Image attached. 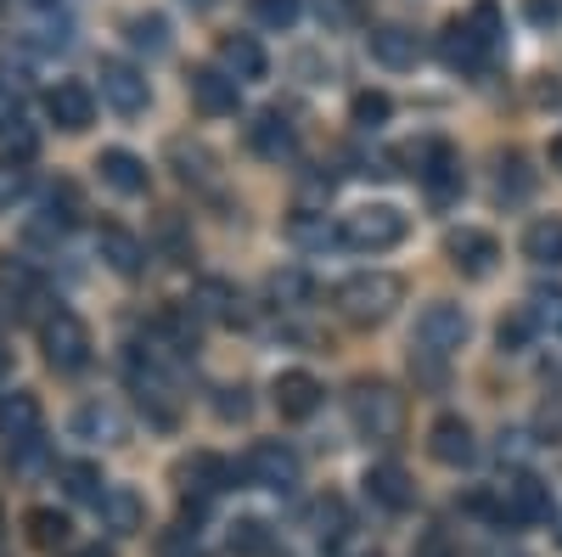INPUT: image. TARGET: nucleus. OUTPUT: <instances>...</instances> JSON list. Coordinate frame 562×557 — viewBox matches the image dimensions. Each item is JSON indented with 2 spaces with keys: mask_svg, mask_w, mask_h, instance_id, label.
Here are the masks:
<instances>
[{
  "mask_svg": "<svg viewBox=\"0 0 562 557\" xmlns=\"http://www.w3.org/2000/svg\"><path fill=\"white\" fill-rule=\"evenodd\" d=\"M371 557H378V552H371Z\"/></svg>",
  "mask_w": 562,
  "mask_h": 557,
  "instance_id": "57",
  "label": "nucleus"
},
{
  "mask_svg": "<svg viewBox=\"0 0 562 557\" xmlns=\"http://www.w3.org/2000/svg\"><path fill=\"white\" fill-rule=\"evenodd\" d=\"M405 231H411L405 209H394V203H360L355 214H344L338 243L355 248V254H389L394 243H405Z\"/></svg>",
  "mask_w": 562,
  "mask_h": 557,
  "instance_id": "2",
  "label": "nucleus"
},
{
  "mask_svg": "<svg viewBox=\"0 0 562 557\" xmlns=\"http://www.w3.org/2000/svg\"><path fill=\"white\" fill-rule=\"evenodd\" d=\"M344 535H349V506H344L338 495H326V501L315 506V541H321L326 552H333Z\"/></svg>",
  "mask_w": 562,
  "mask_h": 557,
  "instance_id": "31",
  "label": "nucleus"
},
{
  "mask_svg": "<svg viewBox=\"0 0 562 557\" xmlns=\"http://www.w3.org/2000/svg\"><path fill=\"white\" fill-rule=\"evenodd\" d=\"M23 530H29V546H40V552L68 546V519H63V513H52V506H34V513L23 519Z\"/></svg>",
  "mask_w": 562,
  "mask_h": 557,
  "instance_id": "30",
  "label": "nucleus"
},
{
  "mask_svg": "<svg viewBox=\"0 0 562 557\" xmlns=\"http://www.w3.org/2000/svg\"><path fill=\"white\" fill-rule=\"evenodd\" d=\"M34 7H52V0H34Z\"/></svg>",
  "mask_w": 562,
  "mask_h": 557,
  "instance_id": "56",
  "label": "nucleus"
},
{
  "mask_svg": "<svg viewBox=\"0 0 562 557\" xmlns=\"http://www.w3.org/2000/svg\"><path fill=\"white\" fill-rule=\"evenodd\" d=\"M535 439L540 445H562V394H546L535 411Z\"/></svg>",
  "mask_w": 562,
  "mask_h": 557,
  "instance_id": "41",
  "label": "nucleus"
},
{
  "mask_svg": "<svg viewBox=\"0 0 562 557\" xmlns=\"http://www.w3.org/2000/svg\"><path fill=\"white\" fill-rule=\"evenodd\" d=\"M445 254H450V265L461 276L484 282V276L495 270V259H501V243L490 237V231H479V225H461V231H450V237H445Z\"/></svg>",
  "mask_w": 562,
  "mask_h": 557,
  "instance_id": "11",
  "label": "nucleus"
},
{
  "mask_svg": "<svg viewBox=\"0 0 562 557\" xmlns=\"http://www.w3.org/2000/svg\"><path fill=\"white\" fill-rule=\"evenodd\" d=\"M7 366H12V349H7V344H0V378H7Z\"/></svg>",
  "mask_w": 562,
  "mask_h": 557,
  "instance_id": "53",
  "label": "nucleus"
},
{
  "mask_svg": "<svg viewBox=\"0 0 562 557\" xmlns=\"http://www.w3.org/2000/svg\"><path fill=\"white\" fill-rule=\"evenodd\" d=\"M124 34H130V45H135V52H169V23L158 18V12H147V18H130L124 23Z\"/></svg>",
  "mask_w": 562,
  "mask_h": 557,
  "instance_id": "32",
  "label": "nucleus"
},
{
  "mask_svg": "<svg viewBox=\"0 0 562 557\" xmlns=\"http://www.w3.org/2000/svg\"><path fill=\"white\" fill-rule=\"evenodd\" d=\"M416 175H422V186H428V192H434L439 203L461 192V158H456V147H450V142L422 147V153H416Z\"/></svg>",
  "mask_w": 562,
  "mask_h": 557,
  "instance_id": "16",
  "label": "nucleus"
},
{
  "mask_svg": "<svg viewBox=\"0 0 562 557\" xmlns=\"http://www.w3.org/2000/svg\"><path fill=\"white\" fill-rule=\"evenodd\" d=\"M124 378H130V389H135L140 411H147L158 428H175L180 405H175V389H169V378L158 371V360H153V355L140 360V349H130V360H124Z\"/></svg>",
  "mask_w": 562,
  "mask_h": 557,
  "instance_id": "6",
  "label": "nucleus"
},
{
  "mask_svg": "<svg viewBox=\"0 0 562 557\" xmlns=\"http://www.w3.org/2000/svg\"><path fill=\"white\" fill-rule=\"evenodd\" d=\"M524 7H529V18H535V23H557L562 0H524Z\"/></svg>",
  "mask_w": 562,
  "mask_h": 557,
  "instance_id": "48",
  "label": "nucleus"
},
{
  "mask_svg": "<svg viewBox=\"0 0 562 557\" xmlns=\"http://www.w3.org/2000/svg\"><path fill=\"white\" fill-rule=\"evenodd\" d=\"M529 315H535V327H551V333H562V293H535V304H529Z\"/></svg>",
  "mask_w": 562,
  "mask_h": 557,
  "instance_id": "44",
  "label": "nucleus"
},
{
  "mask_svg": "<svg viewBox=\"0 0 562 557\" xmlns=\"http://www.w3.org/2000/svg\"><path fill=\"white\" fill-rule=\"evenodd\" d=\"M276 546V535H270V524L265 519H237L231 524V552H243V557H265Z\"/></svg>",
  "mask_w": 562,
  "mask_h": 557,
  "instance_id": "33",
  "label": "nucleus"
},
{
  "mask_svg": "<svg viewBox=\"0 0 562 557\" xmlns=\"http://www.w3.org/2000/svg\"><path fill=\"white\" fill-rule=\"evenodd\" d=\"M97 79H102V102H108L113 113H140V108H147V74H140L135 63L108 57Z\"/></svg>",
  "mask_w": 562,
  "mask_h": 557,
  "instance_id": "13",
  "label": "nucleus"
},
{
  "mask_svg": "<svg viewBox=\"0 0 562 557\" xmlns=\"http://www.w3.org/2000/svg\"><path fill=\"white\" fill-rule=\"evenodd\" d=\"M529 333H535V315L524 310V315H506V321H501V333H495V338H501V349H512V355H518V349L529 344Z\"/></svg>",
  "mask_w": 562,
  "mask_h": 557,
  "instance_id": "43",
  "label": "nucleus"
},
{
  "mask_svg": "<svg viewBox=\"0 0 562 557\" xmlns=\"http://www.w3.org/2000/svg\"><path fill=\"white\" fill-rule=\"evenodd\" d=\"M175 479H180V490L192 495V501H209V495H220V490L237 484V468H231L225 456H214V450H192V456L175 468Z\"/></svg>",
  "mask_w": 562,
  "mask_h": 557,
  "instance_id": "9",
  "label": "nucleus"
},
{
  "mask_svg": "<svg viewBox=\"0 0 562 557\" xmlns=\"http://www.w3.org/2000/svg\"><path fill=\"white\" fill-rule=\"evenodd\" d=\"M439 52H445V63L456 68V74H479L484 63H490V52H484V45H479V34L473 29H467L461 18L445 29V40H439Z\"/></svg>",
  "mask_w": 562,
  "mask_h": 557,
  "instance_id": "26",
  "label": "nucleus"
},
{
  "mask_svg": "<svg viewBox=\"0 0 562 557\" xmlns=\"http://www.w3.org/2000/svg\"><path fill=\"white\" fill-rule=\"evenodd\" d=\"M0 530H7V506H0Z\"/></svg>",
  "mask_w": 562,
  "mask_h": 557,
  "instance_id": "55",
  "label": "nucleus"
},
{
  "mask_svg": "<svg viewBox=\"0 0 562 557\" xmlns=\"http://www.w3.org/2000/svg\"><path fill=\"white\" fill-rule=\"evenodd\" d=\"M524 254L535 259V265H562V214H546V220H535L529 231H524Z\"/></svg>",
  "mask_w": 562,
  "mask_h": 557,
  "instance_id": "29",
  "label": "nucleus"
},
{
  "mask_svg": "<svg viewBox=\"0 0 562 557\" xmlns=\"http://www.w3.org/2000/svg\"><path fill=\"white\" fill-rule=\"evenodd\" d=\"M259 490H281V495H288L293 484H299V450L293 445H281V439H259L254 450H248V468H243Z\"/></svg>",
  "mask_w": 562,
  "mask_h": 557,
  "instance_id": "8",
  "label": "nucleus"
},
{
  "mask_svg": "<svg viewBox=\"0 0 562 557\" xmlns=\"http://www.w3.org/2000/svg\"><path fill=\"white\" fill-rule=\"evenodd\" d=\"M400 299H405V282L389 276V270H360V276H349V282L333 293L338 315L355 321V327H378V321H389Z\"/></svg>",
  "mask_w": 562,
  "mask_h": 557,
  "instance_id": "1",
  "label": "nucleus"
},
{
  "mask_svg": "<svg viewBox=\"0 0 562 557\" xmlns=\"http://www.w3.org/2000/svg\"><path fill=\"white\" fill-rule=\"evenodd\" d=\"M315 18H321V29H360L366 7L360 0H315Z\"/></svg>",
  "mask_w": 562,
  "mask_h": 557,
  "instance_id": "38",
  "label": "nucleus"
},
{
  "mask_svg": "<svg viewBox=\"0 0 562 557\" xmlns=\"http://www.w3.org/2000/svg\"><path fill=\"white\" fill-rule=\"evenodd\" d=\"M467 29L479 34V45H484V52H495V45H501V7H495V0H479V7H473V18H467Z\"/></svg>",
  "mask_w": 562,
  "mask_h": 557,
  "instance_id": "40",
  "label": "nucleus"
},
{
  "mask_svg": "<svg viewBox=\"0 0 562 557\" xmlns=\"http://www.w3.org/2000/svg\"><path fill=\"white\" fill-rule=\"evenodd\" d=\"M265 293H270L276 304H288V310H293V304L310 299V276H304V270H276L270 282H265Z\"/></svg>",
  "mask_w": 562,
  "mask_h": 557,
  "instance_id": "37",
  "label": "nucleus"
},
{
  "mask_svg": "<svg viewBox=\"0 0 562 557\" xmlns=\"http://www.w3.org/2000/svg\"><path fill=\"white\" fill-rule=\"evenodd\" d=\"M23 186H29V175L18 164H0V209H12L23 198Z\"/></svg>",
  "mask_w": 562,
  "mask_h": 557,
  "instance_id": "47",
  "label": "nucleus"
},
{
  "mask_svg": "<svg viewBox=\"0 0 562 557\" xmlns=\"http://www.w3.org/2000/svg\"><path fill=\"white\" fill-rule=\"evenodd\" d=\"M12 124H18V102L7 97V90H0V135H7Z\"/></svg>",
  "mask_w": 562,
  "mask_h": 557,
  "instance_id": "49",
  "label": "nucleus"
},
{
  "mask_svg": "<svg viewBox=\"0 0 562 557\" xmlns=\"http://www.w3.org/2000/svg\"><path fill=\"white\" fill-rule=\"evenodd\" d=\"M490 519H501V524H535V519H551V490L535 479V474H512L506 484H501V495L495 501H479Z\"/></svg>",
  "mask_w": 562,
  "mask_h": 557,
  "instance_id": "5",
  "label": "nucleus"
},
{
  "mask_svg": "<svg viewBox=\"0 0 562 557\" xmlns=\"http://www.w3.org/2000/svg\"><path fill=\"white\" fill-rule=\"evenodd\" d=\"M349 423H355L360 439H378V445L400 439V428H405V394H394L389 383H355Z\"/></svg>",
  "mask_w": 562,
  "mask_h": 557,
  "instance_id": "3",
  "label": "nucleus"
},
{
  "mask_svg": "<svg viewBox=\"0 0 562 557\" xmlns=\"http://www.w3.org/2000/svg\"><path fill=\"white\" fill-rule=\"evenodd\" d=\"M551 169L562 175V135H557V142H551Z\"/></svg>",
  "mask_w": 562,
  "mask_h": 557,
  "instance_id": "52",
  "label": "nucleus"
},
{
  "mask_svg": "<svg viewBox=\"0 0 562 557\" xmlns=\"http://www.w3.org/2000/svg\"><path fill=\"white\" fill-rule=\"evenodd\" d=\"M529 186H535L529 164H524L518 153H506V158H501V175H495V192H501V198H512V203H518V198H529Z\"/></svg>",
  "mask_w": 562,
  "mask_h": 557,
  "instance_id": "35",
  "label": "nucleus"
},
{
  "mask_svg": "<svg viewBox=\"0 0 562 557\" xmlns=\"http://www.w3.org/2000/svg\"><path fill=\"white\" fill-rule=\"evenodd\" d=\"M366 40H371V57H378L383 68H416V57H422V45H416V34L405 23H383V29H371Z\"/></svg>",
  "mask_w": 562,
  "mask_h": 557,
  "instance_id": "21",
  "label": "nucleus"
},
{
  "mask_svg": "<svg viewBox=\"0 0 562 557\" xmlns=\"http://www.w3.org/2000/svg\"><path fill=\"white\" fill-rule=\"evenodd\" d=\"M45 428V411H40V394L29 389H12L7 400H0V439L7 445H34Z\"/></svg>",
  "mask_w": 562,
  "mask_h": 557,
  "instance_id": "14",
  "label": "nucleus"
},
{
  "mask_svg": "<svg viewBox=\"0 0 562 557\" xmlns=\"http://www.w3.org/2000/svg\"><path fill=\"white\" fill-rule=\"evenodd\" d=\"M270 394H276V411L288 416V423H304V416H315L321 400H326L321 378H310V371H281Z\"/></svg>",
  "mask_w": 562,
  "mask_h": 557,
  "instance_id": "15",
  "label": "nucleus"
},
{
  "mask_svg": "<svg viewBox=\"0 0 562 557\" xmlns=\"http://www.w3.org/2000/svg\"><path fill=\"white\" fill-rule=\"evenodd\" d=\"M467 310L461 304H450V299H434L428 310L416 315V338H422V349L428 355H456L461 344H467Z\"/></svg>",
  "mask_w": 562,
  "mask_h": 557,
  "instance_id": "7",
  "label": "nucleus"
},
{
  "mask_svg": "<svg viewBox=\"0 0 562 557\" xmlns=\"http://www.w3.org/2000/svg\"><path fill=\"white\" fill-rule=\"evenodd\" d=\"M416 557H450V552H445V541H439V535H428V541H422V552H416Z\"/></svg>",
  "mask_w": 562,
  "mask_h": 557,
  "instance_id": "50",
  "label": "nucleus"
},
{
  "mask_svg": "<svg viewBox=\"0 0 562 557\" xmlns=\"http://www.w3.org/2000/svg\"><path fill=\"white\" fill-rule=\"evenodd\" d=\"M220 68L231 74V79H265V52H259V40L254 34H225L220 40Z\"/></svg>",
  "mask_w": 562,
  "mask_h": 557,
  "instance_id": "25",
  "label": "nucleus"
},
{
  "mask_svg": "<svg viewBox=\"0 0 562 557\" xmlns=\"http://www.w3.org/2000/svg\"><path fill=\"white\" fill-rule=\"evenodd\" d=\"M79 434H108V439H119V416H113L108 405H85V411H79Z\"/></svg>",
  "mask_w": 562,
  "mask_h": 557,
  "instance_id": "45",
  "label": "nucleus"
},
{
  "mask_svg": "<svg viewBox=\"0 0 562 557\" xmlns=\"http://www.w3.org/2000/svg\"><path fill=\"white\" fill-rule=\"evenodd\" d=\"M366 495L378 506H389V513H405V506L416 501V484H411V474L400 468V461H378V468L366 474Z\"/></svg>",
  "mask_w": 562,
  "mask_h": 557,
  "instance_id": "19",
  "label": "nucleus"
},
{
  "mask_svg": "<svg viewBox=\"0 0 562 557\" xmlns=\"http://www.w3.org/2000/svg\"><path fill=\"white\" fill-rule=\"evenodd\" d=\"M74 557H119V552H113V546H102V541H97V546H79V552H74Z\"/></svg>",
  "mask_w": 562,
  "mask_h": 557,
  "instance_id": "51",
  "label": "nucleus"
},
{
  "mask_svg": "<svg viewBox=\"0 0 562 557\" xmlns=\"http://www.w3.org/2000/svg\"><path fill=\"white\" fill-rule=\"evenodd\" d=\"M97 254L119 276H140V265H147V248H140V237H135V231H124V225H102L97 231Z\"/></svg>",
  "mask_w": 562,
  "mask_h": 557,
  "instance_id": "20",
  "label": "nucleus"
},
{
  "mask_svg": "<svg viewBox=\"0 0 562 557\" xmlns=\"http://www.w3.org/2000/svg\"><path fill=\"white\" fill-rule=\"evenodd\" d=\"M192 102H198L209 119H225V113H237L243 85L231 79L225 68H192Z\"/></svg>",
  "mask_w": 562,
  "mask_h": 557,
  "instance_id": "17",
  "label": "nucleus"
},
{
  "mask_svg": "<svg viewBox=\"0 0 562 557\" xmlns=\"http://www.w3.org/2000/svg\"><path fill=\"white\" fill-rule=\"evenodd\" d=\"M45 113H52V124H57V130L79 135V130H90V119H97V97H90V85L63 79V85L45 90Z\"/></svg>",
  "mask_w": 562,
  "mask_h": 557,
  "instance_id": "12",
  "label": "nucleus"
},
{
  "mask_svg": "<svg viewBox=\"0 0 562 557\" xmlns=\"http://www.w3.org/2000/svg\"><path fill=\"white\" fill-rule=\"evenodd\" d=\"M237 304H243L237 288L220 282V276H203V282L192 288V310H198V321H237V315H243Z\"/></svg>",
  "mask_w": 562,
  "mask_h": 557,
  "instance_id": "27",
  "label": "nucleus"
},
{
  "mask_svg": "<svg viewBox=\"0 0 562 557\" xmlns=\"http://www.w3.org/2000/svg\"><path fill=\"white\" fill-rule=\"evenodd\" d=\"M29 45H34V52H68V45H74V23L63 12L57 18H40L34 34H29Z\"/></svg>",
  "mask_w": 562,
  "mask_h": 557,
  "instance_id": "36",
  "label": "nucleus"
},
{
  "mask_svg": "<svg viewBox=\"0 0 562 557\" xmlns=\"http://www.w3.org/2000/svg\"><path fill=\"white\" fill-rule=\"evenodd\" d=\"M495 557H529V552H518V546H506V552H495Z\"/></svg>",
  "mask_w": 562,
  "mask_h": 557,
  "instance_id": "54",
  "label": "nucleus"
},
{
  "mask_svg": "<svg viewBox=\"0 0 562 557\" xmlns=\"http://www.w3.org/2000/svg\"><path fill=\"white\" fill-rule=\"evenodd\" d=\"M63 490L74 495V501H97L102 506V474L97 468H90V461H68V468H63Z\"/></svg>",
  "mask_w": 562,
  "mask_h": 557,
  "instance_id": "34",
  "label": "nucleus"
},
{
  "mask_svg": "<svg viewBox=\"0 0 562 557\" xmlns=\"http://www.w3.org/2000/svg\"><path fill=\"white\" fill-rule=\"evenodd\" d=\"M0 142H7V164H18V169H23V164L34 158V135H29L23 124H12L7 135H0Z\"/></svg>",
  "mask_w": 562,
  "mask_h": 557,
  "instance_id": "46",
  "label": "nucleus"
},
{
  "mask_svg": "<svg viewBox=\"0 0 562 557\" xmlns=\"http://www.w3.org/2000/svg\"><path fill=\"white\" fill-rule=\"evenodd\" d=\"M428 450H434V461H445V468H467V461L479 456L473 428H467L461 416H439V423L428 428Z\"/></svg>",
  "mask_w": 562,
  "mask_h": 557,
  "instance_id": "18",
  "label": "nucleus"
},
{
  "mask_svg": "<svg viewBox=\"0 0 562 557\" xmlns=\"http://www.w3.org/2000/svg\"><path fill=\"white\" fill-rule=\"evenodd\" d=\"M248 147H254L265 164H288V158H299V124H293L288 113L265 108V113H254V124H248Z\"/></svg>",
  "mask_w": 562,
  "mask_h": 557,
  "instance_id": "10",
  "label": "nucleus"
},
{
  "mask_svg": "<svg viewBox=\"0 0 562 557\" xmlns=\"http://www.w3.org/2000/svg\"><path fill=\"white\" fill-rule=\"evenodd\" d=\"M0 288L12 293V304L23 310V315H34V304H45V282H40V270L29 265V259H0Z\"/></svg>",
  "mask_w": 562,
  "mask_h": 557,
  "instance_id": "24",
  "label": "nucleus"
},
{
  "mask_svg": "<svg viewBox=\"0 0 562 557\" xmlns=\"http://www.w3.org/2000/svg\"><path fill=\"white\" fill-rule=\"evenodd\" d=\"M102 524L113 530V535H135V530H147V501H140L135 490H108L102 495Z\"/></svg>",
  "mask_w": 562,
  "mask_h": 557,
  "instance_id": "28",
  "label": "nucleus"
},
{
  "mask_svg": "<svg viewBox=\"0 0 562 557\" xmlns=\"http://www.w3.org/2000/svg\"><path fill=\"white\" fill-rule=\"evenodd\" d=\"M40 344H45V360H52L57 371H79V366H90V327L74 315V310H52L40 321Z\"/></svg>",
  "mask_w": 562,
  "mask_h": 557,
  "instance_id": "4",
  "label": "nucleus"
},
{
  "mask_svg": "<svg viewBox=\"0 0 562 557\" xmlns=\"http://www.w3.org/2000/svg\"><path fill=\"white\" fill-rule=\"evenodd\" d=\"M299 12H304V0H254V18L265 29H293Z\"/></svg>",
  "mask_w": 562,
  "mask_h": 557,
  "instance_id": "42",
  "label": "nucleus"
},
{
  "mask_svg": "<svg viewBox=\"0 0 562 557\" xmlns=\"http://www.w3.org/2000/svg\"><path fill=\"white\" fill-rule=\"evenodd\" d=\"M97 169H102V180L113 186L119 198H140V192H147V164H140L135 153H124V147H108L97 158Z\"/></svg>",
  "mask_w": 562,
  "mask_h": 557,
  "instance_id": "23",
  "label": "nucleus"
},
{
  "mask_svg": "<svg viewBox=\"0 0 562 557\" xmlns=\"http://www.w3.org/2000/svg\"><path fill=\"white\" fill-rule=\"evenodd\" d=\"M153 333H158L164 349L192 355V349H198V310H192V304H164L158 321H153Z\"/></svg>",
  "mask_w": 562,
  "mask_h": 557,
  "instance_id": "22",
  "label": "nucleus"
},
{
  "mask_svg": "<svg viewBox=\"0 0 562 557\" xmlns=\"http://www.w3.org/2000/svg\"><path fill=\"white\" fill-rule=\"evenodd\" d=\"M355 124L360 130H378V124H389V113H394V102L383 97V90H360V97H355Z\"/></svg>",
  "mask_w": 562,
  "mask_h": 557,
  "instance_id": "39",
  "label": "nucleus"
}]
</instances>
